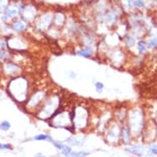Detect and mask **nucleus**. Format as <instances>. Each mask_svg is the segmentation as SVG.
Here are the masks:
<instances>
[{
	"label": "nucleus",
	"instance_id": "1",
	"mask_svg": "<svg viewBox=\"0 0 157 157\" xmlns=\"http://www.w3.org/2000/svg\"><path fill=\"white\" fill-rule=\"evenodd\" d=\"M13 29H14L15 31H17V32H22V31H24V30L26 29V24L24 23L23 21H17V22H15V23H14V25H13Z\"/></svg>",
	"mask_w": 157,
	"mask_h": 157
},
{
	"label": "nucleus",
	"instance_id": "2",
	"mask_svg": "<svg viewBox=\"0 0 157 157\" xmlns=\"http://www.w3.org/2000/svg\"><path fill=\"white\" fill-rule=\"evenodd\" d=\"M76 54L78 56H82V57H90L92 55V48L86 47V49H81V50H78Z\"/></svg>",
	"mask_w": 157,
	"mask_h": 157
},
{
	"label": "nucleus",
	"instance_id": "3",
	"mask_svg": "<svg viewBox=\"0 0 157 157\" xmlns=\"http://www.w3.org/2000/svg\"><path fill=\"white\" fill-rule=\"evenodd\" d=\"M126 150L128 151H130V153H136L137 155H142V147L141 146H134L133 148H126Z\"/></svg>",
	"mask_w": 157,
	"mask_h": 157
},
{
	"label": "nucleus",
	"instance_id": "4",
	"mask_svg": "<svg viewBox=\"0 0 157 157\" xmlns=\"http://www.w3.org/2000/svg\"><path fill=\"white\" fill-rule=\"evenodd\" d=\"M114 21H116V14L114 12H109L107 14V18H106V22L107 23L112 24Z\"/></svg>",
	"mask_w": 157,
	"mask_h": 157
},
{
	"label": "nucleus",
	"instance_id": "5",
	"mask_svg": "<svg viewBox=\"0 0 157 157\" xmlns=\"http://www.w3.org/2000/svg\"><path fill=\"white\" fill-rule=\"evenodd\" d=\"M123 137H124V141H125L126 145L130 144V137H129V128L128 126H124L123 128Z\"/></svg>",
	"mask_w": 157,
	"mask_h": 157
},
{
	"label": "nucleus",
	"instance_id": "6",
	"mask_svg": "<svg viewBox=\"0 0 157 157\" xmlns=\"http://www.w3.org/2000/svg\"><path fill=\"white\" fill-rule=\"evenodd\" d=\"M33 139L34 140H48V141H52V138L50 136H47V134H39V136H36Z\"/></svg>",
	"mask_w": 157,
	"mask_h": 157
},
{
	"label": "nucleus",
	"instance_id": "7",
	"mask_svg": "<svg viewBox=\"0 0 157 157\" xmlns=\"http://www.w3.org/2000/svg\"><path fill=\"white\" fill-rule=\"evenodd\" d=\"M90 153H88V151H72L70 153L68 156H88Z\"/></svg>",
	"mask_w": 157,
	"mask_h": 157
},
{
	"label": "nucleus",
	"instance_id": "8",
	"mask_svg": "<svg viewBox=\"0 0 157 157\" xmlns=\"http://www.w3.org/2000/svg\"><path fill=\"white\" fill-rule=\"evenodd\" d=\"M138 47H139V52H140L141 55L146 54V42L145 41H140L139 44H138Z\"/></svg>",
	"mask_w": 157,
	"mask_h": 157
},
{
	"label": "nucleus",
	"instance_id": "9",
	"mask_svg": "<svg viewBox=\"0 0 157 157\" xmlns=\"http://www.w3.org/2000/svg\"><path fill=\"white\" fill-rule=\"evenodd\" d=\"M125 42H126V44H128L129 47H131V46H133V44H136V39H134L133 36H126Z\"/></svg>",
	"mask_w": 157,
	"mask_h": 157
},
{
	"label": "nucleus",
	"instance_id": "10",
	"mask_svg": "<svg viewBox=\"0 0 157 157\" xmlns=\"http://www.w3.org/2000/svg\"><path fill=\"white\" fill-rule=\"evenodd\" d=\"M131 1L137 8H142L145 6V1H142V0H131Z\"/></svg>",
	"mask_w": 157,
	"mask_h": 157
},
{
	"label": "nucleus",
	"instance_id": "11",
	"mask_svg": "<svg viewBox=\"0 0 157 157\" xmlns=\"http://www.w3.org/2000/svg\"><path fill=\"white\" fill-rule=\"evenodd\" d=\"M0 128H1V130H4V131H8V130L10 129V123L7 121H4L0 124Z\"/></svg>",
	"mask_w": 157,
	"mask_h": 157
},
{
	"label": "nucleus",
	"instance_id": "12",
	"mask_svg": "<svg viewBox=\"0 0 157 157\" xmlns=\"http://www.w3.org/2000/svg\"><path fill=\"white\" fill-rule=\"evenodd\" d=\"M17 14H18L17 10H12V9H9V8L7 9V17H9V18H13V17L17 16Z\"/></svg>",
	"mask_w": 157,
	"mask_h": 157
},
{
	"label": "nucleus",
	"instance_id": "13",
	"mask_svg": "<svg viewBox=\"0 0 157 157\" xmlns=\"http://www.w3.org/2000/svg\"><path fill=\"white\" fill-rule=\"evenodd\" d=\"M96 89H97L98 92H101L102 89H104V84H102L101 82H97L96 83Z\"/></svg>",
	"mask_w": 157,
	"mask_h": 157
},
{
	"label": "nucleus",
	"instance_id": "14",
	"mask_svg": "<svg viewBox=\"0 0 157 157\" xmlns=\"http://www.w3.org/2000/svg\"><path fill=\"white\" fill-rule=\"evenodd\" d=\"M156 47V38H151L149 41V48H155Z\"/></svg>",
	"mask_w": 157,
	"mask_h": 157
},
{
	"label": "nucleus",
	"instance_id": "15",
	"mask_svg": "<svg viewBox=\"0 0 157 157\" xmlns=\"http://www.w3.org/2000/svg\"><path fill=\"white\" fill-rule=\"evenodd\" d=\"M0 149H12V147L9 145H6V144H0Z\"/></svg>",
	"mask_w": 157,
	"mask_h": 157
},
{
	"label": "nucleus",
	"instance_id": "16",
	"mask_svg": "<svg viewBox=\"0 0 157 157\" xmlns=\"http://www.w3.org/2000/svg\"><path fill=\"white\" fill-rule=\"evenodd\" d=\"M150 153L153 154V155H156V145L155 144L150 146Z\"/></svg>",
	"mask_w": 157,
	"mask_h": 157
},
{
	"label": "nucleus",
	"instance_id": "17",
	"mask_svg": "<svg viewBox=\"0 0 157 157\" xmlns=\"http://www.w3.org/2000/svg\"><path fill=\"white\" fill-rule=\"evenodd\" d=\"M2 57H4V55H2V51L0 50V60H1V59H2Z\"/></svg>",
	"mask_w": 157,
	"mask_h": 157
},
{
	"label": "nucleus",
	"instance_id": "18",
	"mask_svg": "<svg viewBox=\"0 0 157 157\" xmlns=\"http://www.w3.org/2000/svg\"><path fill=\"white\" fill-rule=\"evenodd\" d=\"M88 1H94V0H88Z\"/></svg>",
	"mask_w": 157,
	"mask_h": 157
}]
</instances>
